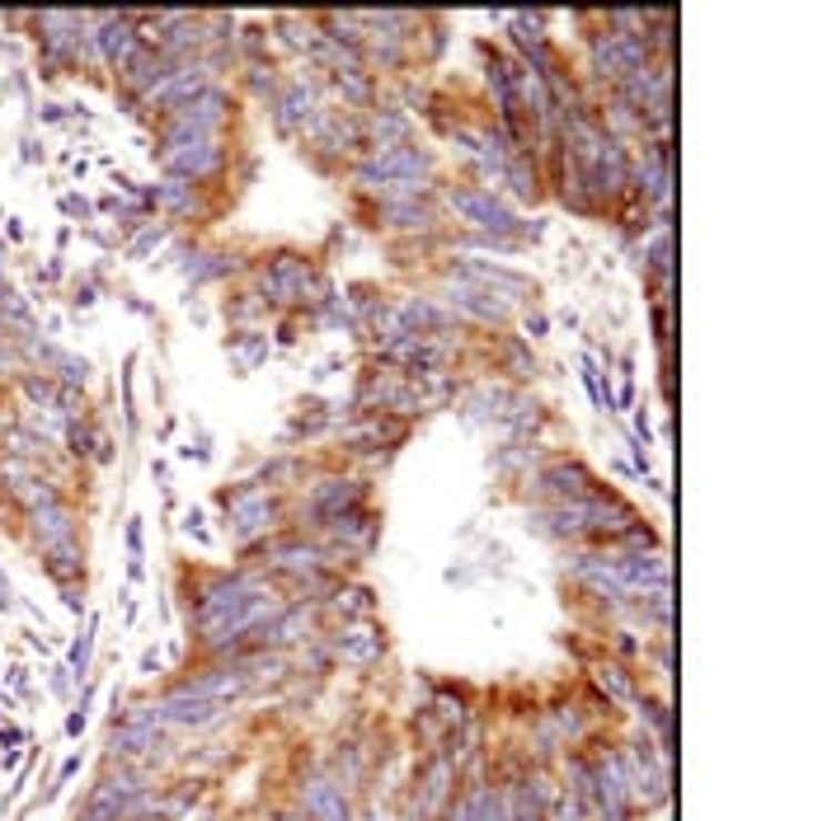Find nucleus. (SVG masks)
I'll list each match as a JSON object with an SVG mask.
<instances>
[{
  "label": "nucleus",
  "instance_id": "f257e3e1",
  "mask_svg": "<svg viewBox=\"0 0 813 821\" xmlns=\"http://www.w3.org/2000/svg\"><path fill=\"white\" fill-rule=\"evenodd\" d=\"M634 522H640V512L602 489L588 497H569V503H550V507L527 512V526L546 540H560V545H611V540H621Z\"/></svg>",
  "mask_w": 813,
  "mask_h": 821
},
{
  "label": "nucleus",
  "instance_id": "f03ea898",
  "mask_svg": "<svg viewBox=\"0 0 813 821\" xmlns=\"http://www.w3.org/2000/svg\"><path fill=\"white\" fill-rule=\"evenodd\" d=\"M254 296H260L268 310H321L325 300L334 296V287L306 254L277 249L268 264L260 268V291H254Z\"/></svg>",
  "mask_w": 813,
  "mask_h": 821
},
{
  "label": "nucleus",
  "instance_id": "7ed1b4c3",
  "mask_svg": "<svg viewBox=\"0 0 813 821\" xmlns=\"http://www.w3.org/2000/svg\"><path fill=\"white\" fill-rule=\"evenodd\" d=\"M443 203H447V212L461 226H475V230H485L494 239H518V245H522V239H541V230H546V226H527L508 197L485 193V188H475V184H447L443 188Z\"/></svg>",
  "mask_w": 813,
  "mask_h": 821
},
{
  "label": "nucleus",
  "instance_id": "20e7f679",
  "mask_svg": "<svg viewBox=\"0 0 813 821\" xmlns=\"http://www.w3.org/2000/svg\"><path fill=\"white\" fill-rule=\"evenodd\" d=\"M438 174V160H433L428 146L419 142H405V146H390V151H367L348 165V178L358 193H372L390 184V178H433Z\"/></svg>",
  "mask_w": 813,
  "mask_h": 821
},
{
  "label": "nucleus",
  "instance_id": "39448f33",
  "mask_svg": "<svg viewBox=\"0 0 813 821\" xmlns=\"http://www.w3.org/2000/svg\"><path fill=\"white\" fill-rule=\"evenodd\" d=\"M231 109H235L231 94H226L222 85H207L203 94H193L189 104L170 109L165 117H155V146L184 142V136H222Z\"/></svg>",
  "mask_w": 813,
  "mask_h": 821
},
{
  "label": "nucleus",
  "instance_id": "423d86ee",
  "mask_svg": "<svg viewBox=\"0 0 813 821\" xmlns=\"http://www.w3.org/2000/svg\"><path fill=\"white\" fill-rule=\"evenodd\" d=\"M329 104V90H325V80L315 75V66L306 62L296 75H287L283 85H277V94L268 99V117H273V127L277 136H302L311 127V117L321 113Z\"/></svg>",
  "mask_w": 813,
  "mask_h": 821
},
{
  "label": "nucleus",
  "instance_id": "0eeeda50",
  "mask_svg": "<svg viewBox=\"0 0 813 821\" xmlns=\"http://www.w3.org/2000/svg\"><path fill=\"white\" fill-rule=\"evenodd\" d=\"M155 165L174 178H189L193 188L212 184V178H222L226 170V142L222 136H184V142H165L155 146Z\"/></svg>",
  "mask_w": 813,
  "mask_h": 821
},
{
  "label": "nucleus",
  "instance_id": "6e6552de",
  "mask_svg": "<svg viewBox=\"0 0 813 821\" xmlns=\"http://www.w3.org/2000/svg\"><path fill=\"white\" fill-rule=\"evenodd\" d=\"M33 29H38V62H43V75H62V71H81V19L85 10H43V14H29Z\"/></svg>",
  "mask_w": 813,
  "mask_h": 821
},
{
  "label": "nucleus",
  "instance_id": "1a4fd4ad",
  "mask_svg": "<svg viewBox=\"0 0 813 821\" xmlns=\"http://www.w3.org/2000/svg\"><path fill=\"white\" fill-rule=\"evenodd\" d=\"M522 497H531V507H550V503H569V497H588L598 493V479L583 460H546L541 470H531L522 479Z\"/></svg>",
  "mask_w": 813,
  "mask_h": 821
},
{
  "label": "nucleus",
  "instance_id": "9d476101",
  "mask_svg": "<svg viewBox=\"0 0 813 821\" xmlns=\"http://www.w3.org/2000/svg\"><path fill=\"white\" fill-rule=\"evenodd\" d=\"M447 283L480 287L489 296H499L504 306H522V300L537 296V283H531V277L512 273L504 264H485V258H451V264H447Z\"/></svg>",
  "mask_w": 813,
  "mask_h": 821
},
{
  "label": "nucleus",
  "instance_id": "9b49d317",
  "mask_svg": "<svg viewBox=\"0 0 813 821\" xmlns=\"http://www.w3.org/2000/svg\"><path fill=\"white\" fill-rule=\"evenodd\" d=\"M311 535L321 540V545L339 550L348 564H353V558H363V554L376 550V535H382V516H376L372 507H348V512H339V516H329V522H315Z\"/></svg>",
  "mask_w": 813,
  "mask_h": 821
},
{
  "label": "nucleus",
  "instance_id": "f8f14e48",
  "mask_svg": "<svg viewBox=\"0 0 813 821\" xmlns=\"http://www.w3.org/2000/svg\"><path fill=\"white\" fill-rule=\"evenodd\" d=\"M348 507H367V484L358 474H325V479H315L302 497V522L306 526L329 522V516H339Z\"/></svg>",
  "mask_w": 813,
  "mask_h": 821
},
{
  "label": "nucleus",
  "instance_id": "ddd939ff",
  "mask_svg": "<svg viewBox=\"0 0 813 821\" xmlns=\"http://www.w3.org/2000/svg\"><path fill=\"white\" fill-rule=\"evenodd\" d=\"M155 709H161L165 737H170V732H207V728H216V723H226V718H231V705H216V699L184 695L180 686H170L165 695H155Z\"/></svg>",
  "mask_w": 813,
  "mask_h": 821
},
{
  "label": "nucleus",
  "instance_id": "4468645a",
  "mask_svg": "<svg viewBox=\"0 0 813 821\" xmlns=\"http://www.w3.org/2000/svg\"><path fill=\"white\" fill-rule=\"evenodd\" d=\"M24 531H29V545L38 554L48 550H62V545H81L85 531H81V512H75L67 497H57V503H43L24 512Z\"/></svg>",
  "mask_w": 813,
  "mask_h": 821
},
{
  "label": "nucleus",
  "instance_id": "2eb2a0df",
  "mask_svg": "<svg viewBox=\"0 0 813 821\" xmlns=\"http://www.w3.org/2000/svg\"><path fill=\"white\" fill-rule=\"evenodd\" d=\"M292 808H302L311 821H358L348 789L339 784V779H329L325 770H311V774L296 779Z\"/></svg>",
  "mask_w": 813,
  "mask_h": 821
},
{
  "label": "nucleus",
  "instance_id": "dca6fc26",
  "mask_svg": "<svg viewBox=\"0 0 813 821\" xmlns=\"http://www.w3.org/2000/svg\"><path fill=\"white\" fill-rule=\"evenodd\" d=\"M329 648H334V663H344L353 671H367L372 663H382L386 657V634L367 619H348L339 625V634H329Z\"/></svg>",
  "mask_w": 813,
  "mask_h": 821
},
{
  "label": "nucleus",
  "instance_id": "f3484780",
  "mask_svg": "<svg viewBox=\"0 0 813 821\" xmlns=\"http://www.w3.org/2000/svg\"><path fill=\"white\" fill-rule=\"evenodd\" d=\"M592 760V784H598V803H602V821H630V789H626V770L617 747H598L588 756Z\"/></svg>",
  "mask_w": 813,
  "mask_h": 821
},
{
  "label": "nucleus",
  "instance_id": "a211bd4d",
  "mask_svg": "<svg viewBox=\"0 0 813 821\" xmlns=\"http://www.w3.org/2000/svg\"><path fill=\"white\" fill-rule=\"evenodd\" d=\"M174 686H180L184 695H197V699H216V705H235L241 695H250L245 676L235 671V663H226V657H207V667L180 676Z\"/></svg>",
  "mask_w": 813,
  "mask_h": 821
},
{
  "label": "nucleus",
  "instance_id": "6ab92c4d",
  "mask_svg": "<svg viewBox=\"0 0 813 821\" xmlns=\"http://www.w3.org/2000/svg\"><path fill=\"white\" fill-rule=\"evenodd\" d=\"M438 300L447 306L451 319H475V325H489V329L508 325V315H512V306H504L499 296H489L480 287H466V283H443Z\"/></svg>",
  "mask_w": 813,
  "mask_h": 821
},
{
  "label": "nucleus",
  "instance_id": "aec40b11",
  "mask_svg": "<svg viewBox=\"0 0 813 821\" xmlns=\"http://www.w3.org/2000/svg\"><path fill=\"white\" fill-rule=\"evenodd\" d=\"M451 793H456V766L443 756V751H428L424 760V774H419V793H414V817H424V821H438L443 808L451 803Z\"/></svg>",
  "mask_w": 813,
  "mask_h": 821
},
{
  "label": "nucleus",
  "instance_id": "412c9836",
  "mask_svg": "<svg viewBox=\"0 0 813 821\" xmlns=\"http://www.w3.org/2000/svg\"><path fill=\"white\" fill-rule=\"evenodd\" d=\"M283 516H287V507L277 503V497H268V503H260V507L226 516V531H231V540H235L241 550H254V545H264V540L277 531V522H283Z\"/></svg>",
  "mask_w": 813,
  "mask_h": 821
},
{
  "label": "nucleus",
  "instance_id": "4be33fe9",
  "mask_svg": "<svg viewBox=\"0 0 813 821\" xmlns=\"http://www.w3.org/2000/svg\"><path fill=\"white\" fill-rule=\"evenodd\" d=\"M504 188L512 203H541L546 193V170H541V155L531 151H512L508 165H504Z\"/></svg>",
  "mask_w": 813,
  "mask_h": 821
},
{
  "label": "nucleus",
  "instance_id": "5701e85b",
  "mask_svg": "<svg viewBox=\"0 0 813 821\" xmlns=\"http://www.w3.org/2000/svg\"><path fill=\"white\" fill-rule=\"evenodd\" d=\"M363 132H367V151H390V146L414 142V123H409L405 109H372V113H363Z\"/></svg>",
  "mask_w": 813,
  "mask_h": 821
},
{
  "label": "nucleus",
  "instance_id": "b1692460",
  "mask_svg": "<svg viewBox=\"0 0 813 821\" xmlns=\"http://www.w3.org/2000/svg\"><path fill=\"white\" fill-rule=\"evenodd\" d=\"M180 273L189 277L193 287L222 283V277L241 273V254H231V249H189V254L180 258Z\"/></svg>",
  "mask_w": 813,
  "mask_h": 821
},
{
  "label": "nucleus",
  "instance_id": "393cba45",
  "mask_svg": "<svg viewBox=\"0 0 813 821\" xmlns=\"http://www.w3.org/2000/svg\"><path fill=\"white\" fill-rule=\"evenodd\" d=\"M6 497L19 507V516H24V512L43 507V503H57V497H62V479L48 474V470H33L24 479H14V484H6Z\"/></svg>",
  "mask_w": 813,
  "mask_h": 821
},
{
  "label": "nucleus",
  "instance_id": "a878e982",
  "mask_svg": "<svg viewBox=\"0 0 813 821\" xmlns=\"http://www.w3.org/2000/svg\"><path fill=\"white\" fill-rule=\"evenodd\" d=\"M151 203L165 216H193V212H203V188H193L189 178L161 174V184H151Z\"/></svg>",
  "mask_w": 813,
  "mask_h": 821
},
{
  "label": "nucleus",
  "instance_id": "bb28decb",
  "mask_svg": "<svg viewBox=\"0 0 813 821\" xmlns=\"http://www.w3.org/2000/svg\"><path fill=\"white\" fill-rule=\"evenodd\" d=\"M588 71L598 75L607 90H617V85H621V75L630 71V66H626V57H621V48H617V38H611L607 29L588 33Z\"/></svg>",
  "mask_w": 813,
  "mask_h": 821
},
{
  "label": "nucleus",
  "instance_id": "cd10ccee",
  "mask_svg": "<svg viewBox=\"0 0 813 821\" xmlns=\"http://www.w3.org/2000/svg\"><path fill=\"white\" fill-rule=\"evenodd\" d=\"M592 686L602 690V699L611 709H634V699H640V680H634V671H626L621 663H598V667H592Z\"/></svg>",
  "mask_w": 813,
  "mask_h": 821
},
{
  "label": "nucleus",
  "instance_id": "c85d7f7f",
  "mask_svg": "<svg viewBox=\"0 0 813 821\" xmlns=\"http://www.w3.org/2000/svg\"><path fill=\"white\" fill-rule=\"evenodd\" d=\"M376 216H382V226L405 230V235H433L443 226V216L433 203H395V207H376Z\"/></svg>",
  "mask_w": 813,
  "mask_h": 821
},
{
  "label": "nucleus",
  "instance_id": "c756f323",
  "mask_svg": "<svg viewBox=\"0 0 813 821\" xmlns=\"http://www.w3.org/2000/svg\"><path fill=\"white\" fill-rule=\"evenodd\" d=\"M38 558H43V573L52 577L57 587H75V583H85V540H81V545L48 550V554H38Z\"/></svg>",
  "mask_w": 813,
  "mask_h": 821
},
{
  "label": "nucleus",
  "instance_id": "7c9ffc66",
  "mask_svg": "<svg viewBox=\"0 0 813 821\" xmlns=\"http://www.w3.org/2000/svg\"><path fill=\"white\" fill-rule=\"evenodd\" d=\"M321 610H329L334 619H344V625H348V619H367L372 615V592L367 587H353V583H339V587L321 601Z\"/></svg>",
  "mask_w": 813,
  "mask_h": 821
},
{
  "label": "nucleus",
  "instance_id": "2f4dec72",
  "mask_svg": "<svg viewBox=\"0 0 813 821\" xmlns=\"http://www.w3.org/2000/svg\"><path fill=\"white\" fill-rule=\"evenodd\" d=\"M268 497H277L273 493V484L268 479H241V484H231V489H222V497H216V503H222V512L226 516H235V512H250V507H260V503H268Z\"/></svg>",
  "mask_w": 813,
  "mask_h": 821
},
{
  "label": "nucleus",
  "instance_id": "473e14b6",
  "mask_svg": "<svg viewBox=\"0 0 813 821\" xmlns=\"http://www.w3.org/2000/svg\"><path fill=\"white\" fill-rule=\"evenodd\" d=\"M170 245V222H146V226H136V235L123 245L128 258H146L155 249H165Z\"/></svg>",
  "mask_w": 813,
  "mask_h": 821
},
{
  "label": "nucleus",
  "instance_id": "72a5a7b5",
  "mask_svg": "<svg viewBox=\"0 0 813 821\" xmlns=\"http://www.w3.org/2000/svg\"><path fill=\"white\" fill-rule=\"evenodd\" d=\"M94 629H99V615H90L85 619V634L75 638L71 644V653H67V671H71V680H90V657H94Z\"/></svg>",
  "mask_w": 813,
  "mask_h": 821
},
{
  "label": "nucleus",
  "instance_id": "f704fd0d",
  "mask_svg": "<svg viewBox=\"0 0 813 821\" xmlns=\"http://www.w3.org/2000/svg\"><path fill=\"white\" fill-rule=\"evenodd\" d=\"M512 821H546V808L537 803V793L527 789L522 770H512Z\"/></svg>",
  "mask_w": 813,
  "mask_h": 821
},
{
  "label": "nucleus",
  "instance_id": "c9c22d12",
  "mask_svg": "<svg viewBox=\"0 0 813 821\" xmlns=\"http://www.w3.org/2000/svg\"><path fill=\"white\" fill-rule=\"evenodd\" d=\"M428 714H438V723L447 728V732H456L470 718V709H466V699L461 695H451V690H438L433 695V705H428Z\"/></svg>",
  "mask_w": 813,
  "mask_h": 821
},
{
  "label": "nucleus",
  "instance_id": "e433bc0d",
  "mask_svg": "<svg viewBox=\"0 0 813 821\" xmlns=\"http://www.w3.org/2000/svg\"><path fill=\"white\" fill-rule=\"evenodd\" d=\"M245 85L260 94V99H273L277 94V85H283V80H277V71H273V62H250L245 66Z\"/></svg>",
  "mask_w": 813,
  "mask_h": 821
},
{
  "label": "nucleus",
  "instance_id": "4c0bfd02",
  "mask_svg": "<svg viewBox=\"0 0 813 821\" xmlns=\"http://www.w3.org/2000/svg\"><path fill=\"white\" fill-rule=\"evenodd\" d=\"M235 348H241V367L245 371H254V367H260L264 362V357H268V338H260V333H241V338H235Z\"/></svg>",
  "mask_w": 813,
  "mask_h": 821
},
{
  "label": "nucleus",
  "instance_id": "58836bf2",
  "mask_svg": "<svg viewBox=\"0 0 813 821\" xmlns=\"http://www.w3.org/2000/svg\"><path fill=\"white\" fill-rule=\"evenodd\" d=\"M579 367H583V386H588V394H592V404L602 409V362H598L592 352H583Z\"/></svg>",
  "mask_w": 813,
  "mask_h": 821
},
{
  "label": "nucleus",
  "instance_id": "ea45409f",
  "mask_svg": "<svg viewBox=\"0 0 813 821\" xmlns=\"http://www.w3.org/2000/svg\"><path fill=\"white\" fill-rule=\"evenodd\" d=\"M264 310H268V306H264L260 296H241L235 306H226V315H235V325H250V319H254V315H264Z\"/></svg>",
  "mask_w": 813,
  "mask_h": 821
},
{
  "label": "nucleus",
  "instance_id": "a19ab883",
  "mask_svg": "<svg viewBox=\"0 0 813 821\" xmlns=\"http://www.w3.org/2000/svg\"><path fill=\"white\" fill-rule=\"evenodd\" d=\"M653 338H659V348L668 357V343H672V315H668V306H653Z\"/></svg>",
  "mask_w": 813,
  "mask_h": 821
},
{
  "label": "nucleus",
  "instance_id": "79ce46f5",
  "mask_svg": "<svg viewBox=\"0 0 813 821\" xmlns=\"http://www.w3.org/2000/svg\"><path fill=\"white\" fill-rule=\"evenodd\" d=\"M142 522H146V516H128V558H146V545H142Z\"/></svg>",
  "mask_w": 813,
  "mask_h": 821
},
{
  "label": "nucleus",
  "instance_id": "37998d69",
  "mask_svg": "<svg viewBox=\"0 0 813 821\" xmlns=\"http://www.w3.org/2000/svg\"><path fill=\"white\" fill-rule=\"evenodd\" d=\"M62 212L71 216V222H90V212H94V207L85 203L81 193H62Z\"/></svg>",
  "mask_w": 813,
  "mask_h": 821
},
{
  "label": "nucleus",
  "instance_id": "c03bdc74",
  "mask_svg": "<svg viewBox=\"0 0 813 821\" xmlns=\"http://www.w3.org/2000/svg\"><path fill=\"white\" fill-rule=\"evenodd\" d=\"M62 592V606L71 610V615H85V583H75V587H57Z\"/></svg>",
  "mask_w": 813,
  "mask_h": 821
},
{
  "label": "nucleus",
  "instance_id": "a18cd8bd",
  "mask_svg": "<svg viewBox=\"0 0 813 821\" xmlns=\"http://www.w3.org/2000/svg\"><path fill=\"white\" fill-rule=\"evenodd\" d=\"M508 367H512V376H531L537 371V357H522L518 343H508Z\"/></svg>",
  "mask_w": 813,
  "mask_h": 821
},
{
  "label": "nucleus",
  "instance_id": "49530a36",
  "mask_svg": "<svg viewBox=\"0 0 813 821\" xmlns=\"http://www.w3.org/2000/svg\"><path fill=\"white\" fill-rule=\"evenodd\" d=\"M184 531L197 540V545H212V535H207V526H203V512H197V507L184 516Z\"/></svg>",
  "mask_w": 813,
  "mask_h": 821
},
{
  "label": "nucleus",
  "instance_id": "de8ad7c7",
  "mask_svg": "<svg viewBox=\"0 0 813 821\" xmlns=\"http://www.w3.org/2000/svg\"><path fill=\"white\" fill-rule=\"evenodd\" d=\"M438 821H470V803H466L461 793H451V803L443 808V817H438Z\"/></svg>",
  "mask_w": 813,
  "mask_h": 821
},
{
  "label": "nucleus",
  "instance_id": "09e8293b",
  "mask_svg": "<svg viewBox=\"0 0 813 821\" xmlns=\"http://www.w3.org/2000/svg\"><path fill=\"white\" fill-rule=\"evenodd\" d=\"M611 648H617L621 657H634V653H644V644H634V638L626 629H617V638H611Z\"/></svg>",
  "mask_w": 813,
  "mask_h": 821
},
{
  "label": "nucleus",
  "instance_id": "8fccbe9b",
  "mask_svg": "<svg viewBox=\"0 0 813 821\" xmlns=\"http://www.w3.org/2000/svg\"><path fill=\"white\" fill-rule=\"evenodd\" d=\"M522 325H527V338H546V329H550V319H546L541 310H531V315L522 319Z\"/></svg>",
  "mask_w": 813,
  "mask_h": 821
},
{
  "label": "nucleus",
  "instance_id": "3c124183",
  "mask_svg": "<svg viewBox=\"0 0 813 821\" xmlns=\"http://www.w3.org/2000/svg\"><path fill=\"white\" fill-rule=\"evenodd\" d=\"M85 728H90V714H85V709H71V714H67V737H81Z\"/></svg>",
  "mask_w": 813,
  "mask_h": 821
},
{
  "label": "nucleus",
  "instance_id": "603ef678",
  "mask_svg": "<svg viewBox=\"0 0 813 821\" xmlns=\"http://www.w3.org/2000/svg\"><path fill=\"white\" fill-rule=\"evenodd\" d=\"M6 680H10L14 695H29V671L24 667H6Z\"/></svg>",
  "mask_w": 813,
  "mask_h": 821
},
{
  "label": "nucleus",
  "instance_id": "864d4df0",
  "mask_svg": "<svg viewBox=\"0 0 813 821\" xmlns=\"http://www.w3.org/2000/svg\"><path fill=\"white\" fill-rule=\"evenodd\" d=\"M161 667H165L161 663V648H146L142 653V676H161Z\"/></svg>",
  "mask_w": 813,
  "mask_h": 821
},
{
  "label": "nucleus",
  "instance_id": "5fc2aeb1",
  "mask_svg": "<svg viewBox=\"0 0 813 821\" xmlns=\"http://www.w3.org/2000/svg\"><path fill=\"white\" fill-rule=\"evenodd\" d=\"M151 479H161V489H170V465H165V460H161V455H155V460H151Z\"/></svg>",
  "mask_w": 813,
  "mask_h": 821
},
{
  "label": "nucleus",
  "instance_id": "6e6d98bb",
  "mask_svg": "<svg viewBox=\"0 0 813 821\" xmlns=\"http://www.w3.org/2000/svg\"><path fill=\"white\" fill-rule=\"evenodd\" d=\"M273 821H311V817H306L302 808H277V812H273Z\"/></svg>",
  "mask_w": 813,
  "mask_h": 821
},
{
  "label": "nucleus",
  "instance_id": "4d7b16f0",
  "mask_svg": "<svg viewBox=\"0 0 813 821\" xmlns=\"http://www.w3.org/2000/svg\"><path fill=\"white\" fill-rule=\"evenodd\" d=\"M128 577H132V583H142V577H146V558H128Z\"/></svg>",
  "mask_w": 813,
  "mask_h": 821
},
{
  "label": "nucleus",
  "instance_id": "13d9d810",
  "mask_svg": "<svg viewBox=\"0 0 813 821\" xmlns=\"http://www.w3.org/2000/svg\"><path fill=\"white\" fill-rule=\"evenodd\" d=\"M14 610V592L6 587V583H0V615H10Z\"/></svg>",
  "mask_w": 813,
  "mask_h": 821
},
{
  "label": "nucleus",
  "instance_id": "bf43d9fd",
  "mask_svg": "<svg viewBox=\"0 0 813 821\" xmlns=\"http://www.w3.org/2000/svg\"><path fill=\"white\" fill-rule=\"evenodd\" d=\"M6 258H10V249H6V235H0V268H6Z\"/></svg>",
  "mask_w": 813,
  "mask_h": 821
}]
</instances>
